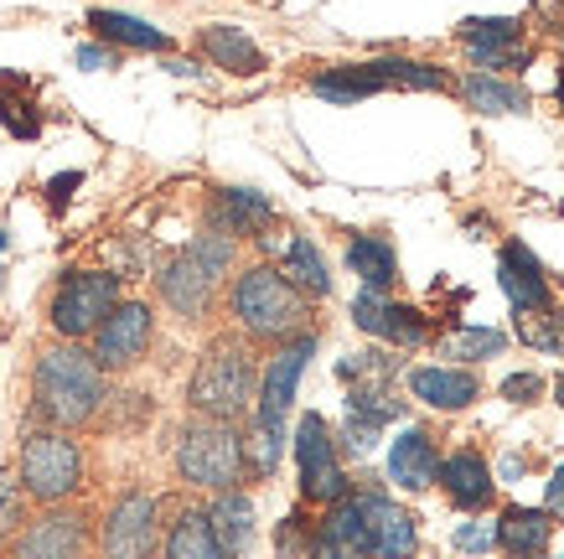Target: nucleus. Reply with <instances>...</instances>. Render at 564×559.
Returning a JSON list of instances; mask_svg holds the SVG:
<instances>
[{"label":"nucleus","mask_w":564,"mask_h":559,"mask_svg":"<svg viewBox=\"0 0 564 559\" xmlns=\"http://www.w3.org/2000/svg\"><path fill=\"white\" fill-rule=\"evenodd\" d=\"M109 373L88 357L84 342H57L52 337L32 363V420L26 424H52V430H99L109 420Z\"/></svg>","instance_id":"nucleus-1"},{"label":"nucleus","mask_w":564,"mask_h":559,"mask_svg":"<svg viewBox=\"0 0 564 559\" xmlns=\"http://www.w3.org/2000/svg\"><path fill=\"white\" fill-rule=\"evenodd\" d=\"M218 311L228 316V332H239L254 353H270L301 332H316V301H306L274 270V259H249L228 275Z\"/></svg>","instance_id":"nucleus-2"},{"label":"nucleus","mask_w":564,"mask_h":559,"mask_svg":"<svg viewBox=\"0 0 564 559\" xmlns=\"http://www.w3.org/2000/svg\"><path fill=\"white\" fill-rule=\"evenodd\" d=\"M259 357L239 332H213L203 342V353L192 363L187 378V415L197 420H223V424H243L254 415V394H259Z\"/></svg>","instance_id":"nucleus-3"},{"label":"nucleus","mask_w":564,"mask_h":559,"mask_svg":"<svg viewBox=\"0 0 564 559\" xmlns=\"http://www.w3.org/2000/svg\"><path fill=\"white\" fill-rule=\"evenodd\" d=\"M234 270H239V244L223 234H197L187 249H176L155 270V301L182 326H207L223 305V286Z\"/></svg>","instance_id":"nucleus-4"},{"label":"nucleus","mask_w":564,"mask_h":559,"mask_svg":"<svg viewBox=\"0 0 564 559\" xmlns=\"http://www.w3.org/2000/svg\"><path fill=\"white\" fill-rule=\"evenodd\" d=\"M11 472H17V482H21V492H26L32 508H63V503H78V497L88 492L84 436L52 430V424H26Z\"/></svg>","instance_id":"nucleus-5"},{"label":"nucleus","mask_w":564,"mask_h":559,"mask_svg":"<svg viewBox=\"0 0 564 559\" xmlns=\"http://www.w3.org/2000/svg\"><path fill=\"white\" fill-rule=\"evenodd\" d=\"M172 472L182 487L192 492H239L249 487V461H243V424H223V420H187L176 424L172 441Z\"/></svg>","instance_id":"nucleus-6"},{"label":"nucleus","mask_w":564,"mask_h":559,"mask_svg":"<svg viewBox=\"0 0 564 559\" xmlns=\"http://www.w3.org/2000/svg\"><path fill=\"white\" fill-rule=\"evenodd\" d=\"M124 301V280L109 270H63L47 295V326L57 342H88Z\"/></svg>","instance_id":"nucleus-7"},{"label":"nucleus","mask_w":564,"mask_h":559,"mask_svg":"<svg viewBox=\"0 0 564 559\" xmlns=\"http://www.w3.org/2000/svg\"><path fill=\"white\" fill-rule=\"evenodd\" d=\"M161 528H166V503L145 487H124L99 528H94V549L104 559H155L161 555Z\"/></svg>","instance_id":"nucleus-8"},{"label":"nucleus","mask_w":564,"mask_h":559,"mask_svg":"<svg viewBox=\"0 0 564 559\" xmlns=\"http://www.w3.org/2000/svg\"><path fill=\"white\" fill-rule=\"evenodd\" d=\"M94 528H99V513L88 503L36 508L0 559H88L94 555Z\"/></svg>","instance_id":"nucleus-9"},{"label":"nucleus","mask_w":564,"mask_h":559,"mask_svg":"<svg viewBox=\"0 0 564 559\" xmlns=\"http://www.w3.org/2000/svg\"><path fill=\"white\" fill-rule=\"evenodd\" d=\"M295 466H301V503L306 508H332L337 497L352 492L343 472V456H337V436H332V424L326 415L306 409L301 420H295Z\"/></svg>","instance_id":"nucleus-10"},{"label":"nucleus","mask_w":564,"mask_h":559,"mask_svg":"<svg viewBox=\"0 0 564 559\" xmlns=\"http://www.w3.org/2000/svg\"><path fill=\"white\" fill-rule=\"evenodd\" d=\"M84 347H88V357L109 373V378L140 368V363L151 357V347H155V305L140 301V295H124V301L104 316V326L84 342Z\"/></svg>","instance_id":"nucleus-11"},{"label":"nucleus","mask_w":564,"mask_h":559,"mask_svg":"<svg viewBox=\"0 0 564 559\" xmlns=\"http://www.w3.org/2000/svg\"><path fill=\"white\" fill-rule=\"evenodd\" d=\"M316 342H322V332H301V337L280 342V347H270V353L259 357V394H254V415L249 420L285 430V420H291V409H295V389H301V373H306Z\"/></svg>","instance_id":"nucleus-12"},{"label":"nucleus","mask_w":564,"mask_h":559,"mask_svg":"<svg viewBox=\"0 0 564 559\" xmlns=\"http://www.w3.org/2000/svg\"><path fill=\"white\" fill-rule=\"evenodd\" d=\"M352 503L362 513V534H368V559H414L420 555V524L404 503H393L383 487H352Z\"/></svg>","instance_id":"nucleus-13"},{"label":"nucleus","mask_w":564,"mask_h":559,"mask_svg":"<svg viewBox=\"0 0 564 559\" xmlns=\"http://www.w3.org/2000/svg\"><path fill=\"white\" fill-rule=\"evenodd\" d=\"M352 322H358V332L378 337L383 347H393V353H404V347H425L430 332H435V322H430L420 305L393 301V295H378V290H358V301H352Z\"/></svg>","instance_id":"nucleus-14"},{"label":"nucleus","mask_w":564,"mask_h":559,"mask_svg":"<svg viewBox=\"0 0 564 559\" xmlns=\"http://www.w3.org/2000/svg\"><path fill=\"white\" fill-rule=\"evenodd\" d=\"M274 218H280L274 203L264 192H254V186H213L203 203V223H207L203 234H223V238H234V244L264 238Z\"/></svg>","instance_id":"nucleus-15"},{"label":"nucleus","mask_w":564,"mask_h":559,"mask_svg":"<svg viewBox=\"0 0 564 559\" xmlns=\"http://www.w3.org/2000/svg\"><path fill=\"white\" fill-rule=\"evenodd\" d=\"M497 286L513 305V316H529V311H549L554 301V286H549V270L539 265L523 238H508L502 249H497Z\"/></svg>","instance_id":"nucleus-16"},{"label":"nucleus","mask_w":564,"mask_h":559,"mask_svg":"<svg viewBox=\"0 0 564 559\" xmlns=\"http://www.w3.org/2000/svg\"><path fill=\"white\" fill-rule=\"evenodd\" d=\"M435 482H441L445 503H451L456 513H487L497 503V476H492V466H487V456H481L477 445H462V451L441 456Z\"/></svg>","instance_id":"nucleus-17"},{"label":"nucleus","mask_w":564,"mask_h":559,"mask_svg":"<svg viewBox=\"0 0 564 559\" xmlns=\"http://www.w3.org/2000/svg\"><path fill=\"white\" fill-rule=\"evenodd\" d=\"M435 472H441V441L430 436L425 424H410V430L389 445V482L399 492L420 497V492L435 487Z\"/></svg>","instance_id":"nucleus-18"},{"label":"nucleus","mask_w":564,"mask_h":559,"mask_svg":"<svg viewBox=\"0 0 564 559\" xmlns=\"http://www.w3.org/2000/svg\"><path fill=\"white\" fill-rule=\"evenodd\" d=\"M404 384L435 415H456V409H471L481 399V378L471 368H435V363H425V368L404 373Z\"/></svg>","instance_id":"nucleus-19"},{"label":"nucleus","mask_w":564,"mask_h":559,"mask_svg":"<svg viewBox=\"0 0 564 559\" xmlns=\"http://www.w3.org/2000/svg\"><path fill=\"white\" fill-rule=\"evenodd\" d=\"M161 559H228L218 534H213V524H207L203 503L182 497L172 508V518L161 528Z\"/></svg>","instance_id":"nucleus-20"},{"label":"nucleus","mask_w":564,"mask_h":559,"mask_svg":"<svg viewBox=\"0 0 564 559\" xmlns=\"http://www.w3.org/2000/svg\"><path fill=\"white\" fill-rule=\"evenodd\" d=\"M84 26L94 36H99L104 47H115V52H176V42L161 26H151L145 17H130V11H109V6H94L84 17Z\"/></svg>","instance_id":"nucleus-21"},{"label":"nucleus","mask_w":564,"mask_h":559,"mask_svg":"<svg viewBox=\"0 0 564 559\" xmlns=\"http://www.w3.org/2000/svg\"><path fill=\"white\" fill-rule=\"evenodd\" d=\"M497 549L508 559H549V539H554V518L544 508H523V503H508L502 518H497Z\"/></svg>","instance_id":"nucleus-22"},{"label":"nucleus","mask_w":564,"mask_h":559,"mask_svg":"<svg viewBox=\"0 0 564 559\" xmlns=\"http://www.w3.org/2000/svg\"><path fill=\"white\" fill-rule=\"evenodd\" d=\"M197 52H203L213 68L239 73V78H254V73L270 68V57L259 52L254 36L239 32V26H223V21H213V26H203V32H197Z\"/></svg>","instance_id":"nucleus-23"},{"label":"nucleus","mask_w":564,"mask_h":559,"mask_svg":"<svg viewBox=\"0 0 564 559\" xmlns=\"http://www.w3.org/2000/svg\"><path fill=\"white\" fill-rule=\"evenodd\" d=\"M207 524H213V534H218L223 555L228 559H243L249 549H254V497H249V487L239 492H218V497H207Z\"/></svg>","instance_id":"nucleus-24"},{"label":"nucleus","mask_w":564,"mask_h":559,"mask_svg":"<svg viewBox=\"0 0 564 559\" xmlns=\"http://www.w3.org/2000/svg\"><path fill=\"white\" fill-rule=\"evenodd\" d=\"M343 259H347V270L362 280V290H378V295H393V290H399V249H393V238L352 234Z\"/></svg>","instance_id":"nucleus-25"},{"label":"nucleus","mask_w":564,"mask_h":559,"mask_svg":"<svg viewBox=\"0 0 564 559\" xmlns=\"http://www.w3.org/2000/svg\"><path fill=\"white\" fill-rule=\"evenodd\" d=\"M274 270L285 275L306 301H326L332 295V270H326V259H322V249L311 244L306 234H291V244H285V255L274 259Z\"/></svg>","instance_id":"nucleus-26"},{"label":"nucleus","mask_w":564,"mask_h":559,"mask_svg":"<svg viewBox=\"0 0 564 559\" xmlns=\"http://www.w3.org/2000/svg\"><path fill=\"white\" fill-rule=\"evenodd\" d=\"M311 94L326 104H358V99L383 94V84H378L373 63H337V68L311 73Z\"/></svg>","instance_id":"nucleus-27"},{"label":"nucleus","mask_w":564,"mask_h":559,"mask_svg":"<svg viewBox=\"0 0 564 559\" xmlns=\"http://www.w3.org/2000/svg\"><path fill=\"white\" fill-rule=\"evenodd\" d=\"M456 88H462V99L477 115H529V104H533L523 84H502L492 73H466Z\"/></svg>","instance_id":"nucleus-28"},{"label":"nucleus","mask_w":564,"mask_h":559,"mask_svg":"<svg viewBox=\"0 0 564 559\" xmlns=\"http://www.w3.org/2000/svg\"><path fill=\"white\" fill-rule=\"evenodd\" d=\"M373 73L383 88H435V94H451L456 88V78L445 68H435V63H414V57H373Z\"/></svg>","instance_id":"nucleus-29"},{"label":"nucleus","mask_w":564,"mask_h":559,"mask_svg":"<svg viewBox=\"0 0 564 559\" xmlns=\"http://www.w3.org/2000/svg\"><path fill=\"white\" fill-rule=\"evenodd\" d=\"M399 415H404V399H393L389 384H352V389H347V420L368 424L378 436H383V424H393Z\"/></svg>","instance_id":"nucleus-30"},{"label":"nucleus","mask_w":564,"mask_h":559,"mask_svg":"<svg viewBox=\"0 0 564 559\" xmlns=\"http://www.w3.org/2000/svg\"><path fill=\"white\" fill-rule=\"evenodd\" d=\"M435 347H441V357H462L466 368H471V363H492V357L508 353V332H492V326H456V332H445Z\"/></svg>","instance_id":"nucleus-31"},{"label":"nucleus","mask_w":564,"mask_h":559,"mask_svg":"<svg viewBox=\"0 0 564 559\" xmlns=\"http://www.w3.org/2000/svg\"><path fill=\"white\" fill-rule=\"evenodd\" d=\"M523 26H529L523 17H466L462 26H456V42H462L466 52L471 47H513V42H523Z\"/></svg>","instance_id":"nucleus-32"},{"label":"nucleus","mask_w":564,"mask_h":559,"mask_svg":"<svg viewBox=\"0 0 564 559\" xmlns=\"http://www.w3.org/2000/svg\"><path fill=\"white\" fill-rule=\"evenodd\" d=\"M513 332L523 347H539V353L564 357V311L549 305V311H529V316H513Z\"/></svg>","instance_id":"nucleus-33"},{"label":"nucleus","mask_w":564,"mask_h":559,"mask_svg":"<svg viewBox=\"0 0 564 559\" xmlns=\"http://www.w3.org/2000/svg\"><path fill=\"white\" fill-rule=\"evenodd\" d=\"M32 518V503H26V492H21L17 472L11 466H0V555L11 549V539L21 534V524Z\"/></svg>","instance_id":"nucleus-34"},{"label":"nucleus","mask_w":564,"mask_h":559,"mask_svg":"<svg viewBox=\"0 0 564 559\" xmlns=\"http://www.w3.org/2000/svg\"><path fill=\"white\" fill-rule=\"evenodd\" d=\"M311 534H316V518H306V508H295L285 524L274 528V555L280 559H311Z\"/></svg>","instance_id":"nucleus-35"},{"label":"nucleus","mask_w":564,"mask_h":559,"mask_svg":"<svg viewBox=\"0 0 564 559\" xmlns=\"http://www.w3.org/2000/svg\"><path fill=\"white\" fill-rule=\"evenodd\" d=\"M471 63H477L481 73H523L533 63V47L529 42H513V47H471Z\"/></svg>","instance_id":"nucleus-36"},{"label":"nucleus","mask_w":564,"mask_h":559,"mask_svg":"<svg viewBox=\"0 0 564 559\" xmlns=\"http://www.w3.org/2000/svg\"><path fill=\"white\" fill-rule=\"evenodd\" d=\"M502 399H508V405H518V409H529V405H539V399H544L549 394V384H544V373H508V378H502Z\"/></svg>","instance_id":"nucleus-37"},{"label":"nucleus","mask_w":564,"mask_h":559,"mask_svg":"<svg viewBox=\"0 0 564 559\" xmlns=\"http://www.w3.org/2000/svg\"><path fill=\"white\" fill-rule=\"evenodd\" d=\"M456 549H462V555H487V549H497V528L492 524H462L456 528Z\"/></svg>","instance_id":"nucleus-38"},{"label":"nucleus","mask_w":564,"mask_h":559,"mask_svg":"<svg viewBox=\"0 0 564 559\" xmlns=\"http://www.w3.org/2000/svg\"><path fill=\"white\" fill-rule=\"evenodd\" d=\"M0 125H6L11 136H21V140H32L36 130H42L32 109H26V104H11V99H0Z\"/></svg>","instance_id":"nucleus-39"},{"label":"nucleus","mask_w":564,"mask_h":559,"mask_svg":"<svg viewBox=\"0 0 564 559\" xmlns=\"http://www.w3.org/2000/svg\"><path fill=\"white\" fill-rule=\"evenodd\" d=\"M78 68H88V73H104V68H120V52L115 47H78Z\"/></svg>","instance_id":"nucleus-40"},{"label":"nucleus","mask_w":564,"mask_h":559,"mask_svg":"<svg viewBox=\"0 0 564 559\" xmlns=\"http://www.w3.org/2000/svg\"><path fill=\"white\" fill-rule=\"evenodd\" d=\"M544 513H549V518H564V461H560V466H554V476H549Z\"/></svg>","instance_id":"nucleus-41"},{"label":"nucleus","mask_w":564,"mask_h":559,"mask_svg":"<svg viewBox=\"0 0 564 559\" xmlns=\"http://www.w3.org/2000/svg\"><path fill=\"white\" fill-rule=\"evenodd\" d=\"M68 186H78V171H68V176H57V182L47 186V192H52V207L68 203Z\"/></svg>","instance_id":"nucleus-42"},{"label":"nucleus","mask_w":564,"mask_h":559,"mask_svg":"<svg viewBox=\"0 0 564 559\" xmlns=\"http://www.w3.org/2000/svg\"><path fill=\"white\" fill-rule=\"evenodd\" d=\"M554 405H564V373L554 378Z\"/></svg>","instance_id":"nucleus-43"},{"label":"nucleus","mask_w":564,"mask_h":559,"mask_svg":"<svg viewBox=\"0 0 564 559\" xmlns=\"http://www.w3.org/2000/svg\"><path fill=\"white\" fill-rule=\"evenodd\" d=\"M554 99L564 104V68H560V78H554Z\"/></svg>","instance_id":"nucleus-44"},{"label":"nucleus","mask_w":564,"mask_h":559,"mask_svg":"<svg viewBox=\"0 0 564 559\" xmlns=\"http://www.w3.org/2000/svg\"><path fill=\"white\" fill-rule=\"evenodd\" d=\"M6 244H11V238H6V228H0V255H6Z\"/></svg>","instance_id":"nucleus-45"},{"label":"nucleus","mask_w":564,"mask_h":559,"mask_svg":"<svg viewBox=\"0 0 564 559\" xmlns=\"http://www.w3.org/2000/svg\"><path fill=\"white\" fill-rule=\"evenodd\" d=\"M0 290H6V270H0Z\"/></svg>","instance_id":"nucleus-46"}]
</instances>
